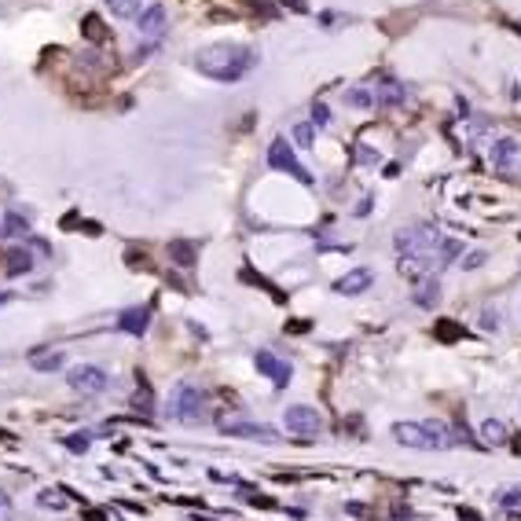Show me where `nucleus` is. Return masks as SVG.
Here are the masks:
<instances>
[{
	"label": "nucleus",
	"instance_id": "1",
	"mask_svg": "<svg viewBox=\"0 0 521 521\" xmlns=\"http://www.w3.org/2000/svg\"><path fill=\"white\" fill-rule=\"evenodd\" d=\"M397 253H400V268L408 265L411 272H430L437 275L441 268H448L455 257L463 253V242L459 239H444L437 227L430 224H415V227H404L397 232Z\"/></svg>",
	"mask_w": 521,
	"mask_h": 521
},
{
	"label": "nucleus",
	"instance_id": "2",
	"mask_svg": "<svg viewBox=\"0 0 521 521\" xmlns=\"http://www.w3.org/2000/svg\"><path fill=\"white\" fill-rule=\"evenodd\" d=\"M253 67H257V52H250L242 44H209L194 55V70L213 81H224V85L246 77Z\"/></svg>",
	"mask_w": 521,
	"mask_h": 521
},
{
	"label": "nucleus",
	"instance_id": "3",
	"mask_svg": "<svg viewBox=\"0 0 521 521\" xmlns=\"http://www.w3.org/2000/svg\"><path fill=\"white\" fill-rule=\"evenodd\" d=\"M169 418L184 422V426H199V422H206L209 418L206 393L194 382H176L173 393H169Z\"/></svg>",
	"mask_w": 521,
	"mask_h": 521
},
{
	"label": "nucleus",
	"instance_id": "4",
	"mask_svg": "<svg viewBox=\"0 0 521 521\" xmlns=\"http://www.w3.org/2000/svg\"><path fill=\"white\" fill-rule=\"evenodd\" d=\"M283 422H286L290 433L301 437V441H312V437L323 433V418H319L316 408H308V404H294V408H286Z\"/></svg>",
	"mask_w": 521,
	"mask_h": 521
},
{
	"label": "nucleus",
	"instance_id": "5",
	"mask_svg": "<svg viewBox=\"0 0 521 521\" xmlns=\"http://www.w3.org/2000/svg\"><path fill=\"white\" fill-rule=\"evenodd\" d=\"M268 166L279 169V173H290V176H294V180H301V184H312V173H308L301 161H298V154L290 151L286 140H272V147H268Z\"/></svg>",
	"mask_w": 521,
	"mask_h": 521
},
{
	"label": "nucleus",
	"instance_id": "6",
	"mask_svg": "<svg viewBox=\"0 0 521 521\" xmlns=\"http://www.w3.org/2000/svg\"><path fill=\"white\" fill-rule=\"evenodd\" d=\"M70 389H77V393H103V389L110 385V374L103 367L95 364H77L70 374H67Z\"/></svg>",
	"mask_w": 521,
	"mask_h": 521
},
{
	"label": "nucleus",
	"instance_id": "7",
	"mask_svg": "<svg viewBox=\"0 0 521 521\" xmlns=\"http://www.w3.org/2000/svg\"><path fill=\"white\" fill-rule=\"evenodd\" d=\"M253 364H257V371L260 374H268L272 378V385H290V378H294V371H290V364L286 360H279L275 352H268V349H260L257 356H253Z\"/></svg>",
	"mask_w": 521,
	"mask_h": 521
},
{
	"label": "nucleus",
	"instance_id": "8",
	"mask_svg": "<svg viewBox=\"0 0 521 521\" xmlns=\"http://www.w3.org/2000/svg\"><path fill=\"white\" fill-rule=\"evenodd\" d=\"M393 437H397V444H404V448H418V451L433 448V437H430V430L422 426V422H397Z\"/></svg>",
	"mask_w": 521,
	"mask_h": 521
},
{
	"label": "nucleus",
	"instance_id": "9",
	"mask_svg": "<svg viewBox=\"0 0 521 521\" xmlns=\"http://www.w3.org/2000/svg\"><path fill=\"white\" fill-rule=\"evenodd\" d=\"M224 433L232 437H246V441H265V444H279L283 437L275 433L265 422H224Z\"/></svg>",
	"mask_w": 521,
	"mask_h": 521
},
{
	"label": "nucleus",
	"instance_id": "10",
	"mask_svg": "<svg viewBox=\"0 0 521 521\" xmlns=\"http://www.w3.org/2000/svg\"><path fill=\"white\" fill-rule=\"evenodd\" d=\"M161 29H166V8L161 4H151V8H143L136 15V34L140 37H161Z\"/></svg>",
	"mask_w": 521,
	"mask_h": 521
},
{
	"label": "nucleus",
	"instance_id": "11",
	"mask_svg": "<svg viewBox=\"0 0 521 521\" xmlns=\"http://www.w3.org/2000/svg\"><path fill=\"white\" fill-rule=\"evenodd\" d=\"M371 283H374L371 268H352V272H345V275L334 283V290H338V294H345V298H356V294H364Z\"/></svg>",
	"mask_w": 521,
	"mask_h": 521
},
{
	"label": "nucleus",
	"instance_id": "12",
	"mask_svg": "<svg viewBox=\"0 0 521 521\" xmlns=\"http://www.w3.org/2000/svg\"><path fill=\"white\" fill-rule=\"evenodd\" d=\"M118 327L125 331V334H143L151 327V305H140V308H125V312L118 316Z\"/></svg>",
	"mask_w": 521,
	"mask_h": 521
},
{
	"label": "nucleus",
	"instance_id": "13",
	"mask_svg": "<svg viewBox=\"0 0 521 521\" xmlns=\"http://www.w3.org/2000/svg\"><path fill=\"white\" fill-rule=\"evenodd\" d=\"M408 100V88L400 85V81H378V88H374V107H400Z\"/></svg>",
	"mask_w": 521,
	"mask_h": 521
},
{
	"label": "nucleus",
	"instance_id": "14",
	"mask_svg": "<svg viewBox=\"0 0 521 521\" xmlns=\"http://www.w3.org/2000/svg\"><path fill=\"white\" fill-rule=\"evenodd\" d=\"M415 301L422 308H433L437 301H441V283H437V275H422V279L415 283Z\"/></svg>",
	"mask_w": 521,
	"mask_h": 521
},
{
	"label": "nucleus",
	"instance_id": "15",
	"mask_svg": "<svg viewBox=\"0 0 521 521\" xmlns=\"http://www.w3.org/2000/svg\"><path fill=\"white\" fill-rule=\"evenodd\" d=\"M169 257H173V265H180V268H191L194 260H199V246L187 239H173L169 242Z\"/></svg>",
	"mask_w": 521,
	"mask_h": 521
},
{
	"label": "nucleus",
	"instance_id": "16",
	"mask_svg": "<svg viewBox=\"0 0 521 521\" xmlns=\"http://www.w3.org/2000/svg\"><path fill=\"white\" fill-rule=\"evenodd\" d=\"M81 34H85L92 44H107L110 41V26L100 22V15H85V19H81Z\"/></svg>",
	"mask_w": 521,
	"mask_h": 521
},
{
	"label": "nucleus",
	"instance_id": "17",
	"mask_svg": "<svg viewBox=\"0 0 521 521\" xmlns=\"http://www.w3.org/2000/svg\"><path fill=\"white\" fill-rule=\"evenodd\" d=\"M422 426L430 430V437H433V448H437V451L455 444V437H451V426H448V422H441V418H430V422H422Z\"/></svg>",
	"mask_w": 521,
	"mask_h": 521
},
{
	"label": "nucleus",
	"instance_id": "18",
	"mask_svg": "<svg viewBox=\"0 0 521 521\" xmlns=\"http://www.w3.org/2000/svg\"><path fill=\"white\" fill-rule=\"evenodd\" d=\"M481 437H484V444H507L510 441V433H507V426H503L499 418H484L481 422Z\"/></svg>",
	"mask_w": 521,
	"mask_h": 521
},
{
	"label": "nucleus",
	"instance_id": "19",
	"mask_svg": "<svg viewBox=\"0 0 521 521\" xmlns=\"http://www.w3.org/2000/svg\"><path fill=\"white\" fill-rule=\"evenodd\" d=\"M29 268H34V257H29V250H26V246L8 250V275H26Z\"/></svg>",
	"mask_w": 521,
	"mask_h": 521
},
{
	"label": "nucleus",
	"instance_id": "20",
	"mask_svg": "<svg viewBox=\"0 0 521 521\" xmlns=\"http://www.w3.org/2000/svg\"><path fill=\"white\" fill-rule=\"evenodd\" d=\"M514 154H517V140H499V143H492V166L507 169Z\"/></svg>",
	"mask_w": 521,
	"mask_h": 521
},
{
	"label": "nucleus",
	"instance_id": "21",
	"mask_svg": "<svg viewBox=\"0 0 521 521\" xmlns=\"http://www.w3.org/2000/svg\"><path fill=\"white\" fill-rule=\"evenodd\" d=\"M62 360H67V356H62L59 349H55V352H29V364H34V371H59Z\"/></svg>",
	"mask_w": 521,
	"mask_h": 521
},
{
	"label": "nucleus",
	"instance_id": "22",
	"mask_svg": "<svg viewBox=\"0 0 521 521\" xmlns=\"http://www.w3.org/2000/svg\"><path fill=\"white\" fill-rule=\"evenodd\" d=\"M62 492H67V488H44V492L37 496V503H41V507H48V510H67L70 499L62 496Z\"/></svg>",
	"mask_w": 521,
	"mask_h": 521
},
{
	"label": "nucleus",
	"instance_id": "23",
	"mask_svg": "<svg viewBox=\"0 0 521 521\" xmlns=\"http://www.w3.org/2000/svg\"><path fill=\"white\" fill-rule=\"evenodd\" d=\"M26 232H29V224L19 213H8L4 217V227H0V235H8V239H26Z\"/></svg>",
	"mask_w": 521,
	"mask_h": 521
},
{
	"label": "nucleus",
	"instance_id": "24",
	"mask_svg": "<svg viewBox=\"0 0 521 521\" xmlns=\"http://www.w3.org/2000/svg\"><path fill=\"white\" fill-rule=\"evenodd\" d=\"M341 100H345L349 107H374V92H367V88H345L341 92Z\"/></svg>",
	"mask_w": 521,
	"mask_h": 521
},
{
	"label": "nucleus",
	"instance_id": "25",
	"mask_svg": "<svg viewBox=\"0 0 521 521\" xmlns=\"http://www.w3.org/2000/svg\"><path fill=\"white\" fill-rule=\"evenodd\" d=\"M107 4H110V11H114V15H121V19H128V15H136L140 0H107Z\"/></svg>",
	"mask_w": 521,
	"mask_h": 521
},
{
	"label": "nucleus",
	"instance_id": "26",
	"mask_svg": "<svg viewBox=\"0 0 521 521\" xmlns=\"http://www.w3.org/2000/svg\"><path fill=\"white\" fill-rule=\"evenodd\" d=\"M499 507H507V510H514V507H521V484H514V488H507V492H499Z\"/></svg>",
	"mask_w": 521,
	"mask_h": 521
},
{
	"label": "nucleus",
	"instance_id": "27",
	"mask_svg": "<svg viewBox=\"0 0 521 521\" xmlns=\"http://www.w3.org/2000/svg\"><path fill=\"white\" fill-rule=\"evenodd\" d=\"M312 136H316V133H312V125H308V121L294 128V140H298V147H312V143H316Z\"/></svg>",
	"mask_w": 521,
	"mask_h": 521
},
{
	"label": "nucleus",
	"instance_id": "28",
	"mask_svg": "<svg viewBox=\"0 0 521 521\" xmlns=\"http://www.w3.org/2000/svg\"><path fill=\"white\" fill-rule=\"evenodd\" d=\"M484 257H488L484 250H474V253H466V260H463V268H466V272H470V268H481V265H484Z\"/></svg>",
	"mask_w": 521,
	"mask_h": 521
},
{
	"label": "nucleus",
	"instance_id": "29",
	"mask_svg": "<svg viewBox=\"0 0 521 521\" xmlns=\"http://www.w3.org/2000/svg\"><path fill=\"white\" fill-rule=\"evenodd\" d=\"M327 121H331L327 107H323V103H316V107H312V125H327Z\"/></svg>",
	"mask_w": 521,
	"mask_h": 521
},
{
	"label": "nucleus",
	"instance_id": "30",
	"mask_svg": "<svg viewBox=\"0 0 521 521\" xmlns=\"http://www.w3.org/2000/svg\"><path fill=\"white\" fill-rule=\"evenodd\" d=\"M136 411L151 415V393H147V389H143V393H136Z\"/></svg>",
	"mask_w": 521,
	"mask_h": 521
},
{
	"label": "nucleus",
	"instance_id": "31",
	"mask_svg": "<svg viewBox=\"0 0 521 521\" xmlns=\"http://www.w3.org/2000/svg\"><path fill=\"white\" fill-rule=\"evenodd\" d=\"M437 334L448 341V338H455V334H463V327H455V323H441V327H437Z\"/></svg>",
	"mask_w": 521,
	"mask_h": 521
},
{
	"label": "nucleus",
	"instance_id": "32",
	"mask_svg": "<svg viewBox=\"0 0 521 521\" xmlns=\"http://www.w3.org/2000/svg\"><path fill=\"white\" fill-rule=\"evenodd\" d=\"M481 327H484V331H499V319H496V312H484Z\"/></svg>",
	"mask_w": 521,
	"mask_h": 521
},
{
	"label": "nucleus",
	"instance_id": "33",
	"mask_svg": "<svg viewBox=\"0 0 521 521\" xmlns=\"http://www.w3.org/2000/svg\"><path fill=\"white\" fill-rule=\"evenodd\" d=\"M67 448H74V451H85V448H88V441H85V437H81V441H77V437H70V441H67Z\"/></svg>",
	"mask_w": 521,
	"mask_h": 521
},
{
	"label": "nucleus",
	"instance_id": "34",
	"mask_svg": "<svg viewBox=\"0 0 521 521\" xmlns=\"http://www.w3.org/2000/svg\"><path fill=\"white\" fill-rule=\"evenodd\" d=\"M85 517H88V521H107V517H110V514H107V510H88V514H85Z\"/></svg>",
	"mask_w": 521,
	"mask_h": 521
},
{
	"label": "nucleus",
	"instance_id": "35",
	"mask_svg": "<svg viewBox=\"0 0 521 521\" xmlns=\"http://www.w3.org/2000/svg\"><path fill=\"white\" fill-rule=\"evenodd\" d=\"M4 507H8V496H4V492H0V510H4Z\"/></svg>",
	"mask_w": 521,
	"mask_h": 521
},
{
	"label": "nucleus",
	"instance_id": "36",
	"mask_svg": "<svg viewBox=\"0 0 521 521\" xmlns=\"http://www.w3.org/2000/svg\"><path fill=\"white\" fill-rule=\"evenodd\" d=\"M191 521H209V517H191Z\"/></svg>",
	"mask_w": 521,
	"mask_h": 521
}]
</instances>
